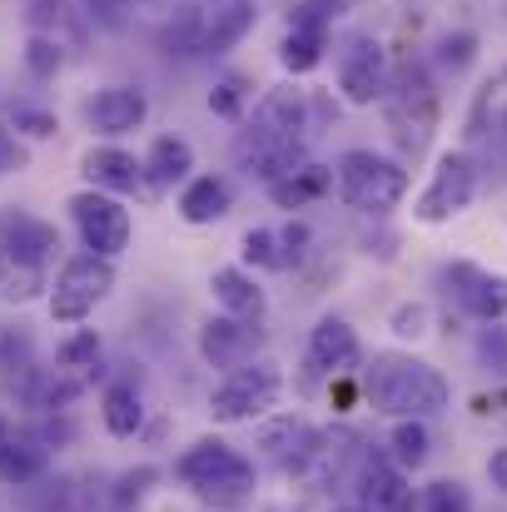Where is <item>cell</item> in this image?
Returning a JSON list of instances; mask_svg holds the SVG:
<instances>
[{
  "label": "cell",
  "mask_w": 507,
  "mask_h": 512,
  "mask_svg": "<svg viewBox=\"0 0 507 512\" xmlns=\"http://www.w3.org/2000/svg\"><path fill=\"white\" fill-rule=\"evenodd\" d=\"M363 393H368V403H373L378 413H388L393 423H403V418L428 423V418L443 413L448 398H453L448 378H443L433 363L413 358V353H378V358L368 363V373H363Z\"/></svg>",
  "instance_id": "cell-1"
},
{
  "label": "cell",
  "mask_w": 507,
  "mask_h": 512,
  "mask_svg": "<svg viewBox=\"0 0 507 512\" xmlns=\"http://www.w3.org/2000/svg\"><path fill=\"white\" fill-rule=\"evenodd\" d=\"M174 478L209 508H244L254 498V463L224 438H199L174 458Z\"/></svg>",
  "instance_id": "cell-2"
},
{
  "label": "cell",
  "mask_w": 507,
  "mask_h": 512,
  "mask_svg": "<svg viewBox=\"0 0 507 512\" xmlns=\"http://www.w3.org/2000/svg\"><path fill=\"white\" fill-rule=\"evenodd\" d=\"M334 189L358 214H388L408 194V170L403 160H388L378 150H343L334 160Z\"/></svg>",
  "instance_id": "cell-3"
},
{
  "label": "cell",
  "mask_w": 507,
  "mask_h": 512,
  "mask_svg": "<svg viewBox=\"0 0 507 512\" xmlns=\"http://www.w3.org/2000/svg\"><path fill=\"white\" fill-rule=\"evenodd\" d=\"M383 105H388V130H393L398 150L418 160V155L428 150L433 130H438V90H433L428 70H423L418 60L398 65L393 80H388Z\"/></svg>",
  "instance_id": "cell-4"
},
{
  "label": "cell",
  "mask_w": 507,
  "mask_h": 512,
  "mask_svg": "<svg viewBox=\"0 0 507 512\" xmlns=\"http://www.w3.org/2000/svg\"><path fill=\"white\" fill-rule=\"evenodd\" d=\"M284 398V368L269 358H254L249 368H234L219 378V388L209 393V418L214 423H264Z\"/></svg>",
  "instance_id": "cell-5"
},
{
  "label": "cell",
  "mask_w": 507,
  "mask_h": 512,
  "mask_svg": "<svg viewBox=\"0 0 507 512\" xmlns=\"http://www.w3.org/2000/svg\"><path fill=\"white\" fill-rule=\"evenodd\" d=\"M115 289V259L100 254H75L55 284H50V319L55 324H85Z\"/></svg>",
  "instance_id": "cell-6"
},
{
  "label": "cell",
  "mask_w": 507,
  "mask_h": 512,
  "mask_svg": "<svg viewBox=\"0 0 507 512\" xmlns=\"http://www.w3.org/2000/svg\"><path fill=\"white\" fill-rule=\"evenodd\" d=\"M473 199H478V165H473V155L448 150V155H438L433 179H428L423 194L413 199V219H418V224H448V219H458Z\"/></svg>",
  "instance_id": "cell-7"
},
{
  "label": "cell",
  "mask_w": 507,
  "mask_h": 512,
  "mask_svg": "<svg viewBox=\"0 0 507 512\" xmlns=\"http://www.w3.org/2000/svg\"><path fill=\"white\" fill-rule=\"evenodd\" d=\"M70 219H75V234L85 244V254H100V259H120L130 249V209L115 199V194H100V189H80L70 194Z\"/></svg>",
  "instance_id": "cell-8"
},
{
  "label": "cell",
  "mask_w": 507,
  "mask_h": 512,
  "mask_svg": "<svg viewBox=\"0 0 507 512\" xmlns=\"http://www.w3.org/2000/svg\"><path fill=\"white\" fill-rule=\"evenodd\" d=\"M234 160L249 179H259L269 189V184H279V179H289L294 170L309 165V140L304 135H264V130L244 125L239 140H234Z\"/></svg>",
  "instance_id": "cell-9"
},
{
  "label": "cell",
  "mask_w": 507,
  "mask_h": 512,
  "mask_svg": "<svg viewBox=\"0 0 507 512\" xmlns=\"http://www.w3.org/2000/svg\"><path fill=\"white\" fill-rule=\"evenodd\" d=\"M388 80H393V65H388V50L373 40V35H353L338 55V90L348 105L368 110V105H383L388 95Z\"/></svg>",
  "instance_id": "cell-10"
},
{
  "label": "cell",
  "mask_w": 507,
  "mask_h": 512,
  "mask_svg": "<svg viewBox=\"0 0 507 512\" xmlns=\"http://www.w3.org/2000/svg\"><path fill=\"white\" fill-rule=\"evenodd\" d=\"M60 254V229L30 209H0V259L50 269Z\"/></svg>",
  "instance_id": "cell-11"
},
{
  "label": "cell",
  "mask_w": 507,
  "mask_h": 512,
  "mask_svg": "<svg viewBox=\"0 0 507 512\" xmlns=\"http://www.w3.org/2000/svg\"><path fill=\"white\" fill-rule=\"evenodd\" d=\"M443 279H448V294L458 299L463 314H473L483 324H503L507 319V274H493V269H478V264L458 259V264L443 269Z\"/></svg>",
  "instance_id": "cell-12"
},
{
  "label": "cell",
  "mask_w": 507,
  "mask_h": 512,
  "mask_svg": "<svg viewBox=\"0 0 507 512\" xmlns=\"http://www.w3.org/2000/svg\"><path fill=\"white\" fill-rule=\"evenodd\" d=\"M353 488H358V508L363 512H413L408 473L388 453H363L358 468H353Z\"/></svg>",
  "instance_id": "cell-13"
},
{
  "label": "cell",
  "mask_w": 507,
  "mask_h": 512,
  "mask_svg": "<svg viewBox=\"0 0 507 512\" xmlns=\"http://www.w3.org/2000/svg\"><path fill=\"white\" fill-rule=\"evenodd\" d=\"M259 348H264V329L259 324H244V319H229V314H219V319H209L199 329V358L209 368H219V373L249 368Z\"/></svg>",
  "instance_id": "cell-14"
},
{
  "label": "cell",
  "mask_w": 507,
  "mask_h": 512,
  "mask_svg": "<svg viewBox=\"0 0 507 512\" xmlns=\"http://www.w3.org/2000/svg\"><path fill=\"white\" fill-rule=\"evenodd\" d=\"M358 363H363V343L358 334L334 319V314H324L319 324H314V334H309V378L319 373V378H353L358 373Z\"/></svg>",
  "instance_id": "cell-15"
},
{
  "label": "cell",
  "mask_w": 507,
  "mask_h": 512,
  "mask_svg": "<svg viewBox=\"0 0 507 512\" xmlns=\"http://www.w3.org/2000/svg\"><path fill=\"white\" fill-rule=\"evenodd\" d=\"M85 120H90L95 135L120 140V135H130V130H140V125L150 120V100H145L140 85H105V90L85 105Z\"/></svg>",
  "instance_id": "cell-16"
},
{
  "label": "cell",
  "mask_w": 507,
  "mask_h": 512,
  "mask_svg": "<svg viewBox=\"0 0 507 512\" xmlns=\"http://www.w3.org/2000/svg\"><path fill=\"white\" fill-rule=\"evenodd\" d=\"M80 170H85V179H90V189L115 194V199L145 189V160H135V155L120 150V145H95V150H85Z\"/></svg>",
  "instance_id": "cell-17"
},
{
  "label": "cell",
  "mask_w": 507,
  "mask_h": 512,
  "mask_svg": "<svg viewBox=\"0 0 507 512\" xmlns=\"http://www.w3.org/2000/svg\"><path fill=\"white\" fill-rule=\"evenodd\" d=\"M45 473H50V453L25 428H15L10 418H0V483L5 488H30Z\"/></svg>",
  "instance_id": "cell-18"
},
{
  "label": "cell",
  "mask_w": 507,
  "mask_h": 512,
  "mask_svg": "<svg viewBox=\"0 0 507 512\" xmlns=\"http://www.w3.org/2000/svg\"><path fill=\"white\" fill-rule=\"evenodd\" d=\"M249 130H264V135H304L309 140V95L294 90V85H274L259 95L254 115H249Z\"/></svg>",
  "instance_id": "cell-19"
},
{
  "label": "cell",
  "mask_w": 507,
  "mask_h": 512,
  "mask_svg": "<svg viewBox=\"0 0 507 512\" xmlns=\"http://www.w3.org/2000/svg\"><path fill=\"white\" fill-rule=\"evenodd\" d=\"M199 15H204V55H224L254 30L259 5L254 0H199Z\"/></svg>",
  "instance_id": "cell-20"
},
{
  "label": "cell",
  "mask_w": 507,
  "mask_h": 512,
  "mask_svg": "<svg viewBox=\"0 0 507 512\" xmlns=\"http://www.w3.org/2000/svg\"><path fill=\"white\" fill-rule=\"evenodd\" d=\"M234 204V189L224 174H194L184 189H179V219L184 224H219Z\"/></svg>",
  "instance_id": "cell-21"
},
{
  "label": "cell",
  "mask_w": 507,
  "mask_h": 512,
  "mask_svg": "<svg viewBox=\"0 0 507 512\" xmlns=\"http://www.w3.org/2000/svg\"><path fill=\"white\" fill-rule=\"evenodd\" d=\"M209 289H214V299H219V309H224L229 319L259 324V319H264V309H269V299H264V289L254 284V274H249V269H214Z\"/></svg>",
  "instance_id": "cell-22"
},
{
  "label": "cell",
  "mask_w": 507,
  "mask_h": 512,
  "mask_svg": "<svg viewBox=\"0 0 507 512\" xmlns=\"http://www.w3.org/2000/svg\"><path fill=\"white\" fill-rule=\"evenodd\" d=\"M100 418H105V433H110V438H140V433H145V388L130 383V378L105 383Z\"/></svg>",
  "instance_id": "cell-23"
},
{
  "label": "cell",
  "mask_w": 507,
  "mask_h": 512,
  "mask_svg": "<svg viewBox=\"0 0 507 512\" xmlns=\"http://www.w3.org/2000/svg\"><path fill=\"white\" fill-rule=\"evenodd\" d=\"M194 145L179 140V135H160L145 155V189L160 194V189H174V184H189L194 179Z\"/></svg>",
  "instance_id": "cell-24"
},
{
  "label": "cell",
  "mask_w": 507,
  "mask_h": 512,
  "mask_svg": "<svg viewBox=\"0 0 507 512\" xmlns=\"http://www.w3.org/2000/svg\"><path fill=\"white\" fill-rule=\"evenodd\" d=\"M334 189V165H304V170H294L289 179H279V184H269V199L279 204V209H309L314 199H324Z\"/></svg>",
  "instance_id": "cell-25"
},
{
  "label": "cell",
  "mask_w": 507,
  "mask_h": 512,
  "mask_svg": "<svg viewBox=\"0 0 507 512\" xmlns=\"http://www.w3.org/2000/svg\"><path fill=\"white\" fill-rule=\"evenodd\" d=\"M160 45L169 55H204V15H199V0H179L160 25Z\"/></svg>",
  "instance_id": "cell-26"
},
{
  "label": "cell",
  "mask_w": 507,
  "mask_h": 512,
  "mask_svg": "<svg viewBox=\"0 0 507 512\" xmlns=\"http://www.w3.org/2000/svg\"><path fill=\"white\" fill-rule=\"evenodd\" d=\"M324 50H329V35H324V30H299V25H289V35H284V45H279V65H284L289 75H309V70L324 65Z\"/></svg>",
  "instance_id": "cell-27"
},
{
  "label": "cell",
  "mask_w": 507,
  "mask_h": 512,
  "mask_svg": "<svg viewBox=\"0 0 507 512\" xmlns=\"http://www.w3.org/2000/svg\"><path fill=\"white\" fill-rule=\"evenodd\" d=\"M100 334L95 329H75L70 339L55 348V368H65V373H75L80 383H95V373H100Z\"/></svg>",
  "instance_id": "cell-28"
},
{
  "label": "cell",
  "mask_w": 507,
  "mask_h": 512,
  "mask_svg": "<svg viewBox=\"0 0 507 512\" xmlns=\"http://www.w3.org/2000/svg\"><path fill=\"white\" fill-rule=\"evenodd\" d=\"M428 448H433V433H428V423H418V418H403V423H393V433H388V458H393L403 473L423 468V463H428Z\"/></svg>",
  "instance_id": "cell-29"
},
{
  "label": "cell",
  "mask_w": 507,
  "mask_h": 512,
  "mask_svg": "<svg viewBox=\"0 0 507 512\" xmlns=\"http://www.w3.org/2000/svg\"><path fill=\"white\" fill-rule=\"evenodd\" d=\"M45 289H50V269H30V264L0 259V294H5L10 304H30V299H40Z\"/></svg>",
  "instance_id": "cell-30"
},
{
  "label": "cell",
  "mask_w": 507,
  "mask_h": 512,
  "mask_svg": "<svg viewBox=\"0 0 507 512\" xmlns=\"http://www.w3.org/2000/svg\"><path fill=\"white\" fill-rule=\"evenodd\" d=\"M155 483H160L155 468H130V473H120L115 488H110V512H135L145 498H150Z\"/></svg>",
  "instance_id": "cell-31"
},
{
  "label": "cell",
  "mask_w": 507,
  "mask_h": 512,
  "mask_svg": "<svg viewBox=\"0 0 507 512\" xmlns=\"http://www.w3.org/2000/svg\"><path fill=\"white\" fill-rule=\"evenodd\" d=\"M418 512H473V493H468V483H458V478H438V483L423 488Z\"/></svg>",
  "instance_id": "cell-32"
},
{
  "label": "cell",
  "mask_w": 507,
  "mask_h": 512,
  "mask_svg": "<svg viewBox=\"0 0 507 512\" xmlns=\"http://www.w3.org/2000/svg\"><path fill=\"white\" fill-rule=\"evenodd\" d=\"M209 110H214L219 120H244V110H249V80H244V75H224V80L209 90Z\"/></svg>",
  "instance_id": "cell-33"
},
{
  "label": "cell",
  "mask_w": 507,
  "mask_h": 512,
  "mask_svg": "<svg viewBox=\"0 0 507 512\" xmlns=\"http://www.w3.org/2000/svg\"><path fill=\"white\" fill-rule=\"evenodd\" d=\"M309 254H314V229L304 219H289L279 229V269H304Z\"/></svg>",
  "instance_id": "cell-34"
},
{
  "label": "cell",
  "mask_w": 507,
  "mask_h": 512,
  "mask_svg": "<svg viewBox=\"0 0 507 512\" xmlns=\"http://www.w3.org/2000/svg\"><path fill=\"white\" fill-rule=\"evenodd\" d=\"M25 65H30V75L55 80L60 65H65V45H60L55 35H30V40H25Z\"/></svg>",
  "instance_id": "cell-35"
},
{
  "label": "cell",
  "mask_w": 507,
  "mask_h": 512,
  "mask_svg": "<svg viewBox=\"0 0 507 512\" xmlns=\"http://www.w3.org/2000/svg\"><path fill=\"white\" fill-rule=\"evenodd\" d=\"M239 254H244L249 269H279V234L274 229H249Z\"/></svg>",
  "instance_id": "cell-36"
},
{
  "label": "cell",
  "mask_w": 507,
  "mask_h": 512,
  "mask_svg": "<svg viewBox=\"0 0 507 512\" xmlns=\"http://www.w3.org/2000/svg\"><path fill=\"white\" fill-rule=\"evenodd\" d=\"M338 0H299L294 5V15H289V25H299V30H334V20H338Z\"/></svg>",
  "instance_id": "cell-37"
},
{
  "label": "cell",
  "mask_w": 507,
  "mask_h": 512,
  "mask_svg": "<svg viewBox=\"0 0 507 512\" xmlns=\"http://www.w3.org/2000/svg\"><path fill=\"white\" fill-rule=\"evenodd\" d=\"M478 363L493 373V378H507V329L503 324H488L478 334Z\"/></svg>",
  "instance_id": "cell-38"
},
{
  "label": "cell",
  "mask_w": 507,
  "mask_h": 512,
  "mask_svg": "<svg viewBox=\"0 0 507 512\" xmlns=\"http://www.w3.org/2000/svg\"><path fill=\"white\" fill-rule=\"evenodd\" d=\"M10 125L20 130V135H30V140H50L60 125H55V115L50 110H35V105H10Z\"/></svg>",
  "instance_id": "cell-39"
},
{
  "label": "cell",
  "mask_w": 507,
  "mask_h": 512,
  "mask_svg": "<svg viewBox=\"0 0 507 512\" xmlns=\"http://www.w3.org/2000/svg\"><path fill=\"white\" fill-rule=\"evenodd\" d=\"M388 324H393L398 339H423V334H428V309H423V304H398Z\"/></svg>",
  "instance_id": "cell-40"
},
{
  "label": "cell",
  "mask_w": 507,
  "mask_h": 512,
  "mask_svg": "<svg viewBox=\"0 0 507 512\" xmlns=\"http://www.w3.org/2000/svg\"><path fill=\"white\" fill-rule=\"evenodd\" d=\"M25 165H30V150L0 125V174H20Z\"/></svg>",
  "instance_id": "cell-41"
},
{
  "label": "cell",
  "mask_w": 507,
  "mask_h": 512,
  "mask_svg": "<svg viewBox=\"0 0 507 512\" xmlns=\"http://www.w3.org/2000/svg\"><path fill=\"white\" fill-rule=\"evenodd\" d=\"M473 45H478L473 35H448V40H443V60H448L453 70H463V65L473 60Z\"/></svg>",
  "instance_id": "cell-42"
},
{
  "label": "cell",
  "mask_w": 507,
  "mask_h": 512,
  "mask_svg": "<svg viewBox=\"0 0 507 512\" xmlns=\"http://www.w3.org/2000/svg\"><path fill=\"white\" fill-rule=\"evenodd\" d=\"M90 15H100L105 25H120L125 15H135V0H90Z\"/></svg>",
  "instance_id": "cell-43"
},
{
  "label": "cell",
  "mask_w": 507,
  "mask_h": 512,
  "mask_svg": "<svg viewBox=\"0 0 507 512\" xmlns=\"http://www.w3.org/2000/svg\"><path fill=\"white\" fill-rule=\"evenodd\" d=\"M488 483L507 493V448H493V458H488Z\"/></svg>",
  "instance_id": "cell-44"
},
{
  "label": "cell",
  "mask_w": 507,
  "mask_h": 512,
  "mask_svg": "<svg viewBox=\"0 0 507 512\" xmlns=\"http://www.w3.org/2000/svg\"><path fill=\"white\" fill-rule=\"evenodd\" d=\"M334 512H363V508H334Z\"/></svg>",
  "instance_id": "cell-45"
},
{
  "label": "cell",
  "mask_w": 507,
  "mask_h": 512,
  "mask_svg": "<svg viewBox=\"0 0 507 512\" xmlns=\"http://www.w3.org/2000/svg\"><path fill=\"white\" fill-rule=\"evenodd\" d=\"M503 130H507V105H503Z\"/></svg>",
  "instance_id": "cell-46"
},
{
  "label": "cell",
  "mask_w": 507,
  "mask_h": 512,
  "mask_svg": "<svg viewBox=\"0 0 507 512\" xmlns=\"http://www.w3.org/2000/svg\"><path fill=\"white\" fill-rule=\"evenodd\" d=\"M503 15H507V0H503Z\"/></svg>",
  "instance_id": "cell-47"
}]
</instances>
